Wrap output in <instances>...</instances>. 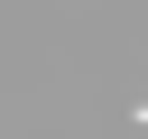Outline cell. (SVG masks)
<instances>
[{
    "instance_id": "cell-1",
    "label": "cell",
    "mask_w": 148,
    "mask_h": 139,
    "mask_svg": "<svg viewBox=\"0 0 148 139\" xmlns=\"http://www.w3.org/2000/svg\"><path fill=\"white\" fill-rule=\"evenodd\" d=\"M139 130H148V102H139Z\"/></svg>"
}]
</instances>
